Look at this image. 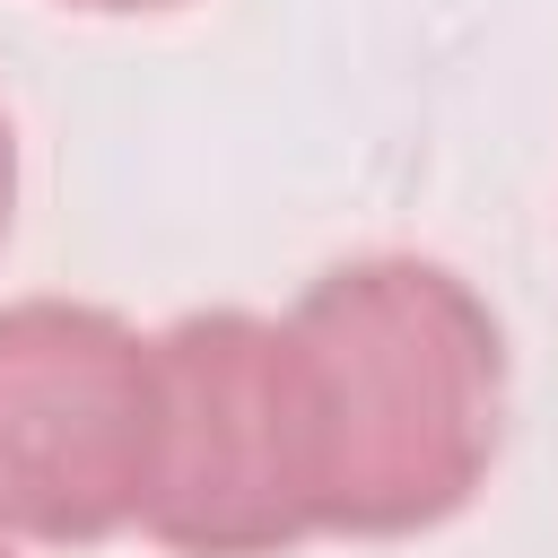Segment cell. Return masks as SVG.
Masks as SVG:
<instances>
[{"instance_id": "cell-6", "label": "cell", "mask_w": 558, "mask_h": 558, "mask_svg": "<svg viewBox=\"0 0 558 558\" xmlns=\"http://www.w3.org/2000/svg\"><path fill=\"white\" fill-rule=\"evenodd\" d=\"M0 558H9V549H0Z\"/></svg>"}, {"instance_id": "cell-1", "label": "cell", "mask_w": 558, "mask_h": 558, "mask_svg": "<svg viewBox=\"0 0 558 558\" xmlns=\"http://www.w3.org/2000/svg\"><path fill=\"white\" fill-rule=\"evenodd\" d=\"M279 340L314 532L392 541L471 506L506 418V349L453 270L410 253L340 262Z\"/></svg>"}, {"instance_id": "cell-5", "label": "cell", "mask_w": 558, "mask_h": 558, "mask_svg": "<svg viewBox=\"0 0 558 558\" xmlns=\"http://www.w3.org/2000/svg\"><path fill=\"white\" fill-rule=\"evenodd\" d=\"M78 9H166V0H78Z\"/></svg>"}, {"instance_id": "cell-4", "label": "cell", "mask_w": 558, "mask_h": 558, "mask_svg": "<svg viewBox=\"0 0 558 558\" xmlns=\"http://www.w3.org/2000/svg\"><path fill=\"white\" fill-rule=\"evenodd\" d=\"M9 192H17V148H9V113H0V235H9Z\"/></svg>"}, {"instance_id": "cell-2", "label": "cell", "mask_w": 558, "mask_h": 558, "mask_svg": "<svg viewBox=\"0 0 558 558\" xmlns=\"http://www.w3.org/2000/svg\"><path fill=\"white\" fill-rule=\"evenodd\" d=\"M166 453V366L105 305H0V523L105 541L148 514Z\"/></svg>"}, {"instance_id": "cell-3", "label": "cell", "mask_w": 558, "mask_h": 558, "mask_svg": "<svg viewBox=\"0 0 558 558\" xmlns=\"http://www.w3.org/2000/svg\"><path fill=\"white\" fill-rule=\"evenodd\" d=\"M166 366V453L148 488V532L183 558H270L314 532L288 340L262 314H183L157 340Z\"/></svg>"}]
</instances>
